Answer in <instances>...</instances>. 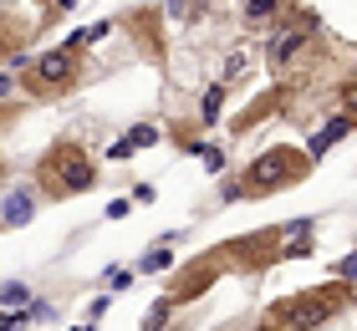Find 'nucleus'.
I'll return each instance as SVG.
<instances>
[{
  "mask_svg": "<svg viewBox=\"0 0 357 331\" xmlns=\"http://www.w3.org/2000/svg\"><path fill=\"white\" fill-rule=\"evenodd\" d=\"M169 15H174V21H184V15H194V0H169Z\"/></svg>",
  "mask_w": 357,
  "mask_h": 331,
  "instance_id": "nucleus-14",
  "label": "nucleus"
},
{
  "mask_svg": "<svg viewBox=\"0 0 357 331\" xmlns=\"http://www.w3.org/2000/svg\"><path fill=\"white\" fill-rule=\"evenodd\" d=\"M123 143H128V153H133V148H143V143H158V128H133Z\"/></svg>",
  "mask_w": 357,
  "mask_h": 331,
  "instance_id": "nucleus-11",
  "label": "nucleus"
},
{
  "mask_svg": "<svg viewBox=\"0 0 357 331\" xmlns=\"http://www.w3.org/2000/svg\"><path fill=\"white\" fill-rule=\"evenodd\" d=\"M31 214H36V199H31V189H15V194L6 199V214H0V220H6V224H31Z\"/></svg>",
  "mask_w": 357,
  "mask_h": 331,
  "instance_id": "nucleus-7",
  "label": "nucleus"
},
{
  "mask_svg": "<svg viewBox=\"0 0 357 331\" xmlns=\"http://www.w3.org/2000/svg\"><path fill=\"white\" fill-rule=\"evenodd\" d=\"M77 82V52L72 46H56V52H46L36 61V87L41 92H61V87H72Z\"/></svg>",
  "mask_w": 357,
  "mask_h": 331,
  "instance_id": "nucleus-3",
  "label": "nucleus"
},
{
  "mask_svg": "<svg viewBox=\"0 0 357 331\" xmlns=\"http://www.w3.org/2000/svg\"><path fill=\"white\" fill-rule=\"evenodd\" d=\"M281 10H286V0H250V6H245V26H266Z\"/></svg>",
  "mask_w": 357,
  "mask_h": 331,
  "instance_id": "nucleus-8",
  "label": "nucleus"
},
{
  "mask_svg": "<svg viewBox=\"0 0 357 331\" xmlns=\"http://www.w3.org/2000/svg\"><path fill=\"white\" fill-rule=\"evenodd\" d=\"M291 163H296L291 153H266L261 163H255V174H250L245 189L261 194V189H275V184H286V178H296V169H291Z\"/></svg>",
  "mask_w": 357,
  "mask_h": 331,
  "instance_id": "nucleus-4",
  "label": "nucleus"
},
{
  "mask_svg": "<svg viewBox=\"0 0 357 331\" xmlns=\"http://www.w3.org/2000/svg\"><path fill=\"white\" fill-rule=\"evenodd\" d=\"M0 301H6V306H21V301H31V286L10 280V286H0Z\"/></svg>",
  "mask_w": 357,
  "mask_h": 331,
  "instance_id": "nucleus-10",
  "label": "nucleus"
},
{
  "mask_svg": "<svg viewBox=\"0 0 357 331\" xmlns=\"http://www.w3.org/2000/svg\"><path fill=\"white\" fill-rule=\"evenodd\" d=\"M10 92H15V87H10V77H0V102H6Z\"/></svg>",
  "mask_w": 357,
  "mask_h": 331,
  "instance_id": "nucleus-18",
  "label": "nucleus"
},
{
  "mask_svg": "<svg viewBox=\"0 0 357 331\" xmlns=\"http://www.w3.org/2000/svg\"><path fill=\"white\" fill-rule=\"evenodd\" d=\"M225 92H230V87H209V92H204V107H199V112H204V123H215V118H220Z\"/></svg>",
  "mask_w": 357,
  "mask_h": 331,
  "instance_id": "nucleus-9",
  "label": "nucleus"
},
{
  "mask_svg": "<svg viewBox=\"0 0 357 331\" xmlns=\"http://www.w3.org/2000/svg\"><path fill=\"white\" fill-rule=\"evenodd\" d=\"M41 184H46V194H56V199L92 189V163H87V153L77 143H56L52 153L41 158Z\"/></svg>",
  "mask_w": 357,
  "mask_h": 331,
  "instance_id": "nucleus-1",
  "label": "nucleus"
},
{
  "mask_svg": "<svg viewBox=\"0 0 357 331\" xmlns=\"http://www.w3.org/2000/svg\"><path fill=\"white\" fill-rule=\"evenodd\" d=\"M169 311H174V301H158V306L149 311V321H143V331H158V326L169 321Z\"/></svg>",
  "mask_w": 357,
  "mask_h": 331,
  "instance_id": "nucleus-12",
  "label": "nucleus"
},
{
  "mask_svg": "<svg viewBox=\"0 0 357 331\" xmlns=\"http://www.w3.org/2000/svg\"><path fill=\"white\" fill-rule=\"evenodd\" d=\"M82 331H97V326H82Z\"/></svg>",
  "mask_w": 357,
  "mask_h": 331,
  "instance_id": "nucleus-19",
  "label": "nucleus"
},
{
  "mask_svg": "<svg viewBox=\"0 0 357 331\" xmlns=\"http://www.w3.org/2000/svg\"><path fill=\"white\" fill-rule=\"evenodd\" d=\"M169 260H174V255H169V250H153V255H149V260H143V270H164V265H169Z\"/></svg>",
  "mask_w": 357,
  "mask_h": 331,
  "instance_id": "nucleus-15",
  "label": "nucleus"
},
{
  "mask_svg": "<svg viewBox=\"0 0 357 331\" xmlns=\"http://www.w3.org/2000/svg\"><path fill=\"white\" fill-rule=\"evenodd\" d=\"M342 275H347V280H357V255H347V260H342Z\"/></svg>",
  "mask_w": 357,
  "mask_h": 331,
  "instance_id": "nucleus-17",
  "label": "nucleus"
},
{
  "mask_svg": "<svg viewBox=\"0 0 357 331\" xmlns=\"http://www.w3.org/2000/svg\"><path fill=\"white\" fill-rule=\"evenodd\" d=\"M342 118H347V123H357V87L347 92V107H342Z\"/></svg>",
  "mask_w": 357,
  "mask_h": 331,
  "instance_id": "nucleus-16",
  "label": "nucleus"
},
{
  "mask_svg": "<svg viewBox=\"0 0 357 331\" xmlns=\"http://www.w3.org/2000/svg\"><path fill=\"white\" fill-rule=\"evenodd\" d=\"M347 132H352V123H347V118H332V123H327V128H321V132H317V138H312V143H306V153H312V158H321V153H327V148H332V143H342V138H347Z\"/></svg>",
  "mask_w": 357,
  "mask_h": 331,
  "instance_id": "nucleus-6",
  "label": "nucleus"
},
{
  "mask_svg": "<svg viewBox=\"0 0 357 331\" xmlns=\"http://www.w3.org/2000/svg\"><path fill=\"white\" fill-rule=\"evenodd\" d=\"M301 46H306V26H281L275 36H266V61L271 66H286Z\"/></svg>",
  "mask_w": 357,
  "mask_h": 331,
  "instance_id": "nucleus-5",
  "label": "nucleus"
},
{
  "mask_svg": "<svg viewBox=\"0 0 357 331\" xmlns=\"http://www.w3.org/2000/svg\"><path fill=\"white\" fill-rule=\"evenodd\" d=\"M337 306H342V286H321V291H312V295L281 301V306L266 316V331H271V326H281V331H312V326L327 321Z\"/></svg>",
  "mask_w": 357,
  "mask_h": 331,
  "instance_id": "nucleus-2",
  "label": "nucleus"
},
{
  "mask_svg": "<svg viewBox=\"0 0 357 331\" xmlns=\"http://www.w3.org/2000/svg\"><path fill=\"white\" fill-rule=\"evenodd\" d=\"M128 209H133V199H112V204H107V220H128Z\"/></svg>",
  "mask_w": 357,
  "mask_h": 331,
  "instance_id": "nucleus-13",
  "label": "nucleus"
}]
</instances>
